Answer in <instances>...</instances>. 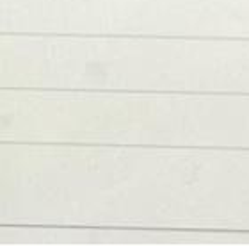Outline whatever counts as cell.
I'll list each match as a JSON object with an SVG mask.
<instances>
[]
</instances>
